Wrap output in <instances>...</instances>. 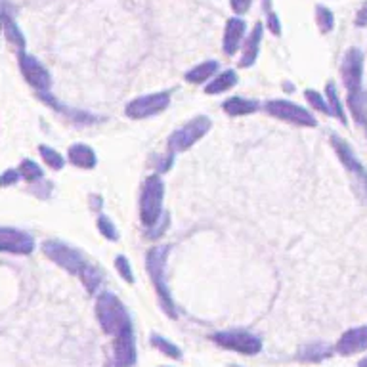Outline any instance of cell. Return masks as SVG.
Segmentation results:
<instances>
[{
  "label": "cell",
  "instance_id": "obj_6",
  "mask_svg": "<svg viewBox=\"0 0 367 367\" xmlns=\"http://www.w3.org/2000/svg\"><path fill=\"white\" fill-rule=\"evenodd\" d=\"M211 119L207 117V115H199V117L187 121L186 125L176 128L168 136V150H170V153H182V151L192 150L201 138L207 136V132L211 131Z\"/></svg>",
  "mask_w": 367,
  "mask_h": 367
},
{
  "label": "cell",
  "instance_id": "obj_10",
  "mask_svg": "<svg viewBox=\"0 0 367 367\" xmlns=\"http://www.w3.org/2000/svg\"><path fill=\"white\" fill-rule=\"evenodd\" d=\"M18 63L19 71H21V75H23V79L27 81V84H31L38 94L50 92L52 77L50 73H48V69L44 67L37 57L27 54L26 50H21L18 54Z\"/></svg>",
  "mask_w": 367,
  "mask_h": 367
},
{
  "label": "cell",
  "instance_id": "obj_19",
  "mask_svg": "<svg viewBox=\"0 0 367 367\" xmlns=\"http://www.w3.org/2000/svg\"><path fill=\"white\" fill-rule=\"evenodd\" d=\"M237 84V73L234 69H226V71H220L217 75L212 77L211 81L207 82L205 94L209 96H214V94H224L230 92L231 88Z\"/></svg>",
  "mask_w": 367,
  "mask_h": 367
},
{
  "label": "cell",
  "instance_id": "obj_34",
  "mask_svg": "<svg viewBox=\"0 0 367 367\" xmlns=\"http://www.w3.org/2000/svg\"><path fill=\"white\" fill-rule=\"evenodd\" d=\"M251 4H253V0H230V6L236 16H243V13L249 12Z\"/></svg>",
  "mask_w": 367,
  "mask_h": 367
},
{
  "label": "cell",
  "instance_id": "obj_23",
  "mask_svg": "<svg viewBox=\"0 0 367 367\" xmlns=\"http://www.w3.org/2000/svg\"><path fill=\"white\" fill-rule=\"evenodd\" d=\"M316 26L322 35H329L335 29V13L333 10L324 4H317L316 6Z\"/></svg>",
  "mask_w": 367,
  "mask_h": 367
},
{
  "label": "cell",
  "instance_id": "obj_26",
  "mask_svg": "<svg viewBox=\"0 0 367 367\" xmlns=\"http://www.w3.org/2000/svg\"><path fill=\"white\" fill-rule=\"evenodd\" d=\"M81 281L82 285L87 287L88 292H96L102 283V270L98 266H94V264H88L81 274Z\"/></svg>",
  "mask_w": 367,
  "mask_h": 367
},
{
  "label": "cell",
  "instance_id": "obj_5",
  "mask_svg": "<svg viewBox=\"0 0 367 367\" xmlns=\"http://www.w3.org/2000/svg\"><path fill=\"white\" fill-rule=\"evenodd\" d=\"M331 146H333V150H335L339 161L342 163V167L346 168L349 175L352 176L356 193L367 203V168L363 167L360 159L356 157L354 150L350 148V143L344 142L341 136L331 134Z\"/></svg>",
  "mask_w": 367,
  "mask_h": 367
},
{
  "label": "cell",
  "instance_id": "obj_17",
  "mask_svg": "<svg viewBox=\"0 0 367 367\" xmlns=\"http://www.w3.org/2000/svg\"><path fill=\"white\" fill-rule=\"evenodd\" d=\"M226 115L230 117H243V115H253L261 109V104L256 100H249V98H241V96H231L222 104Z\"/></svg>",
  "mask_w": 367,
  "mask_h": 367
},
{
  "label": "cell",
  "instance_id": "obj_13",
  "mask_svg": "<svg viewBox=\"0 0 367 367\" xmlns=\"http://www.w3.org/2000/svg\"><path fill=\"white\" fill-rule=\"evenodd\" d=\"M367 350V325H358L352 329L344 331L341 339L336 341L335 352L339 356H356Z\"/></svg>",
  "mask_w": 367,
  "mask_h": 367
},
{
  "label": "cell",
  "instance_id": "obj_1",
  "mask_svg": "<svg viewBox=\"0 0 367 367\" xmlns=\"http://www.w3.org/2000/svg\"><path fill=\"white\" fill-rule=\"evenodd\" d=\"M96 317L102 331L113 336V366L134 367L138 361L136 333L125 305L111 291H104L96 299Z\"/></svg>",
  "mask_w": 367,
  "mask_h": 367
},
{
  "label": "cell",
  "instance_id": "obj_20",
  "mask_svg": "<svg viewBox=\"0 0 367 367\" xmlns=\"http://www.w3.org/2000/svg\"><path fill=\"white\" fill-rule=\"evenodd\" d=\"M218 73V62L217 60H207V62L199 63L187 71L184 79H186L190 84H205L212 79V77Z\"/></svg>",
  "mask_w": 367,
  "mask_h": 367
},
{
  "label": "cell",
  "instance_id": "obj_22",
  "mask_svg": "<svg viewBox=\"0 0 367 367\" xmlns=\"http://www.w3.org/2000/svg\"><path fill=\"white\" fill-rule=\"evenodd\" d=\"M325 98H327V104H329L331 117L339 119L342 125H346V123H349L346 107L342 106L341 98H339V92H336V84L333 81H329L325 84Z\"/></svg>",
  "mask_w": 367,
  "mask_h": 367
},
{
  "label": "cell",
  "instance_id": "obj_31",
  "mask_svg": "<svg viewBox=\"0 0 367 367\" xmlns=\"http://www.w3.org/2000/svg\"><path fill=\"white\" fill-rule=\"evenodd\" d=\"M168 224H170V218H168V214L167 212H165V214H163L161 217V220H159V222H157L155 226H151V228H148V234H146V237H148V239H159V237L163 236V234H165V230H167L168 228Z\"/></svg>",
  "mask_w": 367,
  "mask_h": 367
},
{
  "label": "cell",
  "instance_id": "obj_15",
  "mask_svg": "<svg viewBox=\"0 0 367 367\" xmlns=\"http://www.w3.org/2000/svg\"><path fill=\"white\" fill-rule=\"evenodd\" d=\"M262 37H264V23L256 21L249 37H245V43L241 44V60H239V67H253L261 54Z\"/></svg>",
  "mask_w": 367,
  "mask_h": 367
},
{
  "label": "cell",
  "instance_id": "obj_11",
  "mask_svg": "<svg viewBox=\"0 0 367 367\" xmlns=\"http://www.w3.org/2000/svg\"><path fill=\"white\" fill-rule=\"evenodd\" d=\"M363 65L366 56L360 48H349L341 63V79L349 92H358L363 88Z\"/></svg>",
  "mask_w": 367,
  "mask_h": 367
},
{
  "label": "cell",
  "instance_id": "obj_18",
  "mask_svg": "<svg viewBox=\"0 0 367 367\" xmlns=\"http://www.w3.org/2000/svg\"><path fill=\"white\" fill-rule=\"evenodd\" d=\"M346 109L358 125L367 126V90L361 88L358 92H349Z\"/></svg>",
  "mask_w": 367,
  "mask_h": 367
},
{
  "label": "cell",
  "instance_id": "obj_29",
  "mask_svg": "<svg viewBox=\"0 0 367 367\" xmlns=\"http://www.w3.org/2000/svg\"><path fill=\"white\" fill-rule=\"evenodd\" d=\"M96 226H98V230H100V234L106 237L107 241H119L117 226L113 224V220L107 217V214H100V217H98V222H96Z\"/></svg>",
  "mask_w": 367,
  "mask_h": 367
},
{
  "label": "cell",
  "instance_id": "obj_8",
  "mask_svg": "<svg viewBox=\"0 0 367 367\" xmlns=\"http://www.w3.org/2000/svg\"><path fill=\"white\" fill-rule=\"evenodd\" d=\"M266 113H270L272 117L280 119L283 123L297 126H308V128H316L317 119L314 117V113L308 111L306 107L295 104L289 100H270L264 104Z\"/></svg>",
  "mask_w": 367,
  "mask_h": 367
},
{
  "label": "cell",
  "instance_id": "obj_16",
  "mask_svg": "<svg viewBox=\"0 0 367 367\" xmlns=\"http://www.w3.org/2000/svg\"><path fill=\"white\" fill-rule=\"evenodd\" d=\"M67 159L73 167L82 168V170H92L98 165L96 151L87 143H73L67 151Z\"/></svg>",
  "mask_w": 367,
  "mask_h": 367
},
{
  "label": "cell",
  "instance_id": "obj_35",
  "mask_svg": "<svg viewBox=\"0 0 367 367\" xmlns=\"http://www.w3.org/2000/svg\"><path fill=\"white\" fill-rule=\"evenodd\" d=\"M356 27H360V29H363V27H367V0L363 2L360 6V10L356 12V19H354Z\"/></svg>",
  "mask_w": 367,
  "mask_h": 367
},
{
  "label": "cell",
  "instance_id": "obj_2",
  "mask_svg": "<svg viewBox=\"0 0 367 367\" xmlns=\"http://www.w3.org/2000/svg\"><path fill=\"white\" fill-rule=\"evenodd\" d=\"M168 253H170V245H155V247H151L148 251V255H146V268H148V274L151 278V283H153V289H155L163 312L172 317V319H176L178 312H176V305L172 297H170L167 278H165Z\"/></svg>",
  "mask_w": 367,
  "mask_h": 367
},
{
  "label": "cell",
  "instance_id": "obj_9",
  "mask_svg": "<svg viewBox=\"0 0 367 367\" xmlns=\"http://www.w3.org/2000/svg\"><path fill=\"white\" fill-rule=\"evenodd\" d=\"M170 106V92L163 90V92L146 94V96H138L125 107V113L128 119L134 121H143V119L155 117L163 113Z\"/></svg>",
  "mask_w": 367,
  "mask_h": 367
},
{
  "label": "cell",
  "instance_id": "obj_24",
  "mask_svg": "<svg viewBox=\"0 0 367 367\" xmlns=\"http://www.w3.org/2000/svg\"><path fill=\"white\" fill-rule=\"evenodd\" d=\"M150 344L153 346V349H157L161 354L168 356V358H172V360H182V350L176 346L175 342L167 341L165 336L157 335V333H153L150 339Z\"/></svg>",
  "mask_w": 367,
  "mask_h": 367
},
{
  "label": "cell",
  "instance_id": "obj_25",
  "mask_svg": "<svg viewBox=\"0 0 367 367\" xmlns=\"http://www.w3.org/2000/svg\"><path fill=\"white\" fill-rule=\"evenodd\" d=\"M305 100L308 102V106H310L312 109H316V111L324 113V115L331 117L329 104H327V98L322 96V92H317V90H314V88H306Z\"/></svg>",
  "mask_w": 367,
  "mask_h": 367
},
{
  "label": "cell",
  "instance_id": "obj_28",
  "mask_svg": "<svg viewBox=\"0 0 367 367\" xmlns=\"http://www.w3.org/2000/svg\"><path fill=\"white\" fill-rule=\"evenodd\" d=\"M19 175H21V178H26L27 182H37L40 180L44 176V170L40 167H38L37 163L31 161V159H23L21 161V165H19Z\"/></svg>",
  "mask_w": 367,
  "mask_h": 367
},
{
  "label": "cell",
  "instance_id": "obj_21",
  "mask_svg": "<svg viewBox=\"0 0 367 367\" xmlns=\"http://www.w3.org/2000/svg\"><path fill=\"white\" fill-rule=\"evenodd\" d=\"M333 352H335V346H329L327 342H312L300 350L299 360L308 361V363H319V361L331 358Z\"/></svg>",
  "mask_w": 367,
  "mask_h": 367
},
{
  "label": "cell",
  "instance_id": "obj_3",
  "mask_svg": "<svg viewBox=\"0 0 367 367\" xmlns=\"http://www.w3.org/2000/svg\"><path fill=\"white\" fill-rule=\"evenodd\" d=\"M163 203H165V182L159 175H151L146 178L140 190V199H138V211H140V220L146 228L155 226L163 212Z\"/></svg>",
  "mask_w": 367,
  "mask_h": 367
},
{
  "label": "cell",
  "instance_id": "obj_30",
  "mask_svg": "<svg viewBox=\"0 0 367 367\" xmlns=\"http://www.w3.org/2000/svg\"><path fill=\"white\" fill-rule=\"evenodd\" d=\"M115 268H117L119 275H121L126 283H131V285L134 283V274H132L131 261H128L125 255L115 256Z\"/></svg>",
  "mask_w": 367,
  "mask_h": 367
},
{
  "label": "cell",
  "instance_id": "obj_14",
  "mask_svg": "<svg viewBox=\"0 0 367 367\" xmlns=\"http://www.w3.org/2000/svg\"><path fill=\"white\" fill-rule=\"evenodd\" d=\"M245 31H247V23L239 16H234L226 21L224 38H222V50H224L226 56H234V54H237V50H241Z\"/></svg>",
  "mask_w": 367,
  "mask_h": 367
},
{
  "label": "cell",
  "instance_id": "obj_27",
  "mask_svg": "<svg viewBox=\"0 0 367 367\" xmlns=\"http://www.w3.org/2000/svg\"><path fill=\"white\" fill-rule=\"evenodd\" d=\"M38 151H40V157L44 159V163H46L52 170H62V168L65 167V159H63L62 153H57L50 146H38Z\"/></svg>",
  "mask_w": 367,
  "mask_h": 367
},
{
  "label": "cell",
  "instance_id": "obj_4",
  "mask_svg": "<svg viewBox=\"0 0 367 367\" xmlns=\"http://www.w3.org/2000/svg\"><path fill=\"white\" fill-rule=\"evenodd\" d=\"M43 253L48 258H50L56 266L63 268L65 272H69L71 275H79L84 272V268L90 264V262L84 258L81 251H77L75 247H71L67 243L57 241V239H48V241L43 243Z\"/></svg>",
  "mask_w": 367,
  "mask_h": 367
},
{
  "label": "cell",
  "instance_id": "obj_36",
  "mask_svg": "<svg viewBox=\"0 0 367 367\" xmlns=\"http://www.w3.org/2000/svg\"><path fill=\"white\" fill-rule=\"evenodd\" d=\"M358 367H367V356H363V358L358 361Z\"/></svg>",
  "mask_w": 367,
  "mask_h": 367
},
{
  "label": "cell",
  "instance_id": "obj_12",
  "mask_svg": "<svg viewBox=\"0 0 367 367\" xmlns=\"http://www.w3.org/2000/svg\"><path fill=\"white\" fill-rule=\"evenodd\" d=\"M35 249V239L31 234L19 228H0V253L10 255H31Z\"/></svg>",
  "mask_w": 367,
  "mask_h": 367
},
{
  "label": "cell",
  "instance_id": "obj_33",
  "mask_svg": "<svg viewBox=\"0 0 367 367\" xmlns=\"http://www.w3.org/2000/svg\"><path fill=\"white\" fill-rule=\"evenodd\" d=\"M21 178V175H19V170H16V168H8L4 175L0 176V187H8V186H13L16 182Z\"/></svg>",
  "mask_w": 367,
  "mask_h": 367
},
{
  "label": "cell",
  "instance_id": "obj_7",
  "mask_svg": "<svg viewBox=\"0 0 367 367\" xmlns=\"http://www.w3.org/2000/svg\"><path fill=\"white\" fill-rule=\"evenodd\" d=\"M211 339L212 342H217L220 349L231 350V352H237L241 356H256L262 350L261 336L253 335L249 331H220V333H214Z\"/></svg>",
  "mask_w": 367,
  "mask_h": 367
},
{
  "label": "cell",
  "instance_id": "obj_32",
  "mask_svg": "<svg viewBox=\"0 0 367 367\" xmlns=\"http://www.w3.org/2000/svg\"><path fill=\"white\" fill-rule=\"evenodd\" d=\"M266 27L272 35L281 37V21L275 12H266Z\"/></svg>",
  "mask_w": 367,
  "mask_h": 367
}]
</instances>
